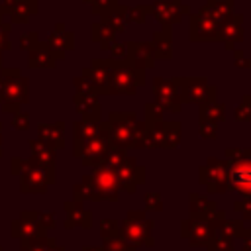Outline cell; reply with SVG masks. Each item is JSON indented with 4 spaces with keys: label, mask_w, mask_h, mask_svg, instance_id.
I'll use <instances>...</instances> for the list:
<instances>
[{
    "label": "cell",
    "mask_w": 251,
    "mask_h": 251,
    "mask_svg": "<svg viewBox=\"0 0 251 251\" xmlns=\"http://www.w3.org/2000/svg\"><path fill=\"white\" fill-rule=\"evenodd\" d=\"M127 63L135 69H151L155 65V51L151 43H139L131 41L127 43Z\"/></svg>",
    "instance_id": "obj_12"
},
{
    "label": "cell",
    "mask_w": 251,
    "mask_h": 251,
    "mask_svg": "<svg viewBox=\"0 0 251 251\" xmlns=\"http://www.w3.org/2000/svg\"><path fill=\"white\" fill-rule=\"evenodd\" d=\"M94 186L100 194V198H108L112 202L118 200V190H120V184H118V178H116V173L112 169H96L94 171Z\"/></svg>",
    "instance_id": "obj_13"
},
{
    "label": "cell",
    "mask_w": 251,
    "mask_h": 251,
    "mask_svg": "<svg viewBox=\"0 0 251 251\" xmlns=\"http://www.w3.org/2000/svg\"><path fill=\"white\" fill-rule=\"evenodd\" d=\"M153 51L155 59H171L173 55V39H171V27H163L153 35Z\"/></svg>",
    "instance_id": "obj_15"
},
{
    "label": "cell",
    "mask_w": 251,
    "mask_h": 251,
    "mask_svg": "<svg viewBox=\"0 0 251 251\" xmlns=\"http://www.w3.org/2000/svg\"><path fill=\"white\" fill-rule=\"evenodd\" d=\"M145 208L147 210H155V212H161L163 210V204H161V196L157 192H147L145 194Z\"/></svg>",
    "instance_id": "obj_25"
},
{
    "label": "cell",
    "mask_w": 251,
    "mask_h": 251,
    "mask_svg": "<svg viewBox=\"0 0 251 251\" xmlns=\"http://www.w3.org/2000/svg\"><path fill=\"white\" fill-rule=\"evenodd\" d=\"M235 118L241 120V122H251V96H249V94L243 96L241 104L237 106V110H235Z\"/></svg>",
    "instance_id": "obj_22"
},
{
    "label": "cell",
    "mask_w": 251,
    "mask_h": 251,
    "mask_svg": "<svg viewBox=\"0 0 251 251\" xmlns=\"http://www.w3.org/2000/svg\"><path fill=\"white\" fill-rule=\"evenodd\" d=\"M218 39L224 41L226 49H233L237 41L243 39V16L241 14H231L220 24V35Z\"/></svg>",
    "instance_id": "obj_14"
},
{
    "label": "cell",
    "mask_w": 251,
    "mask_h": 251,
    "mask_svg": "<svg viewBox=\"0 0 251 251\" xmlns=\"http://www.w3.org/2000/svg\"><path fill=\"white\" fill-rule=\"evenodd\" d=\"M178 88H180V98L182 102H192V104H204L210 100H216V86L208 84L206 78L194 76V78H178Z\"/></svg>",
    "instance_id": "obj_6"
},
{
    "label": "cell",
    "mask_w": 251,
    "mask_h": 251,
    "mask_svg": "<svg viewBox=\"0 0 251 251\" xmlns=\"http://www.w3.org/2000/svg\"><path fill=\"white\" fill-rule=\"evenodd\" d=\"M226 165H227L229 188L237 190L243 196H251V149L227 147Z\"/></svg>",
    "instance_id": "obj_2"
},
{
    "label": "cell",
    "mask_w": 251,
    "mask_h": 251,
    "mask_svg": "<svg viewBox=\"0 0 251 251\" xmlns=\"http://www.w3.org/2000/svg\"><path fill=\"white\" fill-rule=\"evenodd\" d=\"M198 180L208 192H226L229 190L227 182V165L220 159H208L200 169Z\"/></svg>",
    "instance_id": "obj_5"
},
{
    "label": "cell",
    "mask_w": 251,
    "mask_h": 251,
    "mask_svg": "<svg viewBox=\"0 0 251 251\" xmlns=\"http://www.w3.org/2000/svg\"><path fill=\"white\" fill-rule=\"evenodd\" d=\"M143 82H145V75L141 69H135L129 63H120L114 65L106 90L112 94H133L137 86H141Z\"/></svg>",
    "instance_id": "obj_4"
},
{
    "label": "cell",
    "mask_w": 251,
    "mask_h": 251,
    "mask_svg": "<svg viewBox=\"0 0 251 251\" xmlns=\"http://www.w3.org/2000/svg\"><path fill=\"white\" fill-rule=\"evenodd\" d=\"M161 114H163V108L157 104V102H151V104H145V126H153L157 122H161Z\"/></svg>",
    "instance_id": "obj_21"
},
{
    "label": "cell",
    "mask_w": 251,
    "mask_h": 251,
    "mask_svg": "<svg viewBox=\"0 0 251 251\" xmlns=\"http://www.w3.org/2000/svg\"><path fill=\"white\" fill-rule=\"evenodd\" d=\"M233 63L237 67H241V69H251V59H245L243 51H235L233 53Z\"/></svg>",
    "instance_id": "obj_27"
},
{
    "label": "cell",
    "mask_w": 251,
    "mask_h": 251,
    "mask_svg": "<svg viewBox=\"0 0 251 251\" xmlns=\"http://www.w3.org/2000/svg\"><path fill=\"white\" fill-rule=\"evenodd\" d=\"M249 96H251V94H249Z\"/></svg>",
    "instance_id": "obj_30"
},
{
    "label": "cell",
    "mask_w": 251,
    "mask_h": 251,
    "mask_svg": "<svg viewBox=\"0 0 251 251\" xmlns=\"http://www.w3.org/2000/svg\"><path fill=\"white\" fill-rule=\"evenodd\" d=\"M147 14H149V6H135V8H131L127 12V18L131 22H135V24H143L145 18H147Z\"/></svg>",
    "instance_id": "obj_23"
},
{
    "label": "cell",
    "mask_w": 251,
    "mask_h": 251,
    "mask_svg": "<svg viewBox=\"0 0 251 251\" xmlns=\"http://www.w3.org/2000/svg\"><path fill=\"white\" fill-rule=\"evenodd\" d=\"M106 25L116 33V31H122L124 27H126V10H122L120 6H116L110 14H108V18H106Z\"/></svg>",
    "instance_id": "obj_19"
},
{
    "label": "cell",
    "mask_w": 251,
    "mask_h": 251,
    "mask_svg": "<svg viewBox=\"0 0 251 251\" xmlns=\"http://www.w3.org/2000/svg\"><path fill=\"white\" fill-rule=\"evenodd\" d=\"M233 208L245 218V220H251V196H245V200H239L233 204Z\"/></svg>",
    "instance_id": "obj_26"
},
{
    "label": "cell",
    "mask_w": 251,
    "mask_h": 251,
    "mask_svg": "<svg viewBox=\"0 0 251 251\" xmlns=\"http://www.w3.org/2000/svg\"><path fill=\"white\" fill-rule=\"evenodd\" d=\"M112 53H114V57L116 59H127V45L126 43H116L114 47H112Z\"/></svg>",
    "instance_id": "obj_28"
},
{
    "label": "cell",
    "mask_w": 251,
    "mask_h": 251,
    "mask_svg": "<svg viewBox=\"0 0 251 251\" xmlns=\"http://www.w3.org/2000/svg\"><path fill=\"white\" fill-rule=\"evenodd\" d=\"M110 137V143L118 149L126 147H143V131L145 124H139L135 114H114L112 124L104 129Z\"/></svg>",
    "instance_id": "obj_1"
},
{
    "label": "cell",
    "mask_w": 251,
    "mask_h": 251,
    "mask_svg": "<svg viewBox=\"0 0 251 251\" xmlns=\"http://www.w3.org/2000/svg\"><path fill=\"white\" fill-rule=\"evenodd\" d=\"M243 251H251V237H247V241H245V247H243Z\"/></svg>",
    "instance_id": "obj_29"
},
{
    "label": "cell",
    "mask_w": 251,
    "mask_h": 251,
    "mask_svg": "<svg viewBox=\"0 0 251 251\" xmlns=\"http://www.w3.org/2000/svg\"><path fill=\"white\" fill-rule=\"evenodd\" d=\"M220 35V24H216L206 8L202 6L194 16H190V39L192 41H216Z\"/></svg>",
    "instance_id": "obj_9"
},
{
    "label": "cell",
    "mask_w": 251,
    "mask_h": 251,
    "mask_svg": "<svg viewBox=\"0 0 251 251\" xmlns=\"http://www.w3.org/2000/svg\"><path fill=\"white\" fill-rule=\"evenodd\" d=\"M208 251H233V239L226 235H212V239L206 245Z\"/></svg>",
    "instance_id": "obj_20"
},
{
    "label": "cell",
    "mask_w": 251,
    "mask_h": 251,
    "mask_svg": "<svg viewBox=\"0 0 251 251\" xmlns=\"http://www.w3.org/2000/svg\"><path fill=\"white\" fill-rule=\"evenodd\" d=\"M153 90H155V102L169 112H180L182 108V98H180V88H178V78H161L157 76L153 80Z\"/></svg>",
    "instance_id": "obj_7"
},
{
    "label": "cell",
    "mask_w": 251,
    "mask_h": 251,
    "mask_svg": "<svg viewBox=\"0 0 251 251\" xmlns=\"http://www.w3.org/2000/svg\"><path fill=\"white\" fill-rule=\"evenodd\" d=\"M114 173H116L120 188L127 190V192H135V188L145 182V169L139 167L133 159H126Z\"/></svg>",
    "instance_id": "obj_11"
},
{
    "label": "cell",
    "mask_w": 251,
    "mask_h": 251,
    "mask_svg": "<svg viewBox=\"0 0 251 251\" xmlns=\"http://www.w3.org/2000/svg\"><path fill=\"white\" fill-rule=\"evenodd\" d=\"M182 235L190 241V245H208L214 235V214L212 216H190L182 224Z\"/></svg>",
    "instance_id": "obj_8"
},
{
    "label": "cell",
    "mask_w": 251,
    "mask_h": 251,
    "mask_svg": "<svg viewBox=\"0 0 251 251\" xmlns=\"http://www.w3.org/2000/svg\"><path fill=\"white\" fill-rule=\"evenodd\" d=\"M151 231H153V222L145 218V212L131 210V212H127L118 233L129 247L137 249L139 245H153Z\"/></svg>",
    "instance_id": "obj_3"
},
{
    "label": "cell",
    "mask_w": 251,
    "mask_h": 251,
    "mask_svg": "<svg viewBox=\"0 0 251 251\" xmlns=\"http://www.w3.org/2000/svg\"><path fill=\"white\" fill-rule=\"evenodd\" d=\"M204 8L216 24H222L233 14V0H208Z\"/></svg>",
    "instance_id": "obj_16"
},
{
    "label": "cell",
    "mask_w": 251,
    "mask_h": 251,
    "mask_svg": "<svg viewBox=\"0 0 251 251\" xmlns=\"http://www.w3.org/2000/svg\"><path fill=\"white\" fill-rule=\"evenodd\" d=\"M224 118H226L224 104H218L216 100L200 104V120L212 122V124H220V122H224Z\"/></svg>",
    "instance_id": "obj_17"
},
{
    "label": "cell",
    "mask_w": 251,
    "mask_h": 251,
    "mask_svg": "<svg viewBox=\"0 0 251 251\" xmlns=\"http://www.w3.org/2000/svg\"><path fill=\"white\" fill-rule=\"evenodd\" d=\"M216 133H218V124L200 120V135H202L204 139H214Z\"/></svg>",
    "instance_id": "obj_24"
},
{
    "label": "cell",
    "mask_w": 251,
    "mask_h": 251,
    "mask_svg": "<svg viewBox=\"0 0 251 251\" xmlns=\"http://www.w3.org/2000/svg\"><path fill=\"white\" fill-rule=\"evenodd\" d=\"M149 14H153L163 27H171L173 24L180 22L184 14H188V8L182 4V0H155L149 6Z\"/></svg>",
    "instance_id": "obj_10"
},
{
    "label": "cell",
    "mask_w": 251,
    "mask_h": 251,
    "mask_svg": "<svg viewBox=\"0 0 251 251\" xmlns=\"http://www.w3.org/2000/svg\"><path fill=\"white\" fill-rule=\"evenodd\" d=\"M216 210H218L216 204L212 200H208L206 196H202L198 192L190 194V212H192V216H212Z\"/></svg>",
    "instance_id": "obj_18"
}]
</instances>
